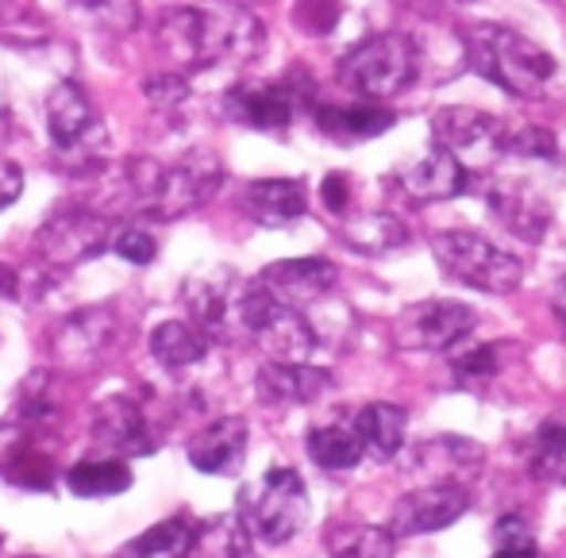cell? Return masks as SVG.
Returning a JSON list of instances; mask_svg holds the SVG:
<instances>
[{
	"mask_svg": "<svg viewBox=\"0 0 566 558\" xmlns=\"http://www.w3.org/2000/svg\"><path fill=\"white\" fill-rule=\"evenodd\" d=\"M158 43L166 59L186 70L239 66L262 51L266 28L239 0H205V4L166 12L158 23Z\"/></svg>",
	"mask_w": 566,
	"mask_h": 558,
	"instance_id": "1",
	"label": "cell"
},
{
	"mask_svg": "<svg viewBox=\"0 0 566 558\" xmlns=\"http://www.w3.org/2000/svg\"><path fill=\"white\" fill-rule=\"evenodd\" d=\"M127 178L139 197V209H147L158 220H181L217 197L224 166L212 150H186L174 162L139 155L127 166Z\"/></svg>",
	"mask_w": 566,
	"mask_h": 558,
	"instance_id": "2",
	"label": "cell"
},
{
	"mask_svg": "<svg viewBox=\"0 0 566 558\" xmlns=\"http://www.w3.org/2000/svg\"><path fill=\"white\" fill-rule=\"evenodd\" d=\"M467 62L513 97H544L559 82V66L539 43L501 23H478L462 35Z\"/></svg>",
	"mask_w": 566,
	"mask_h": 558,
	"instance_id": "3",
	"label": "cell"
},
{
	"mask_svg": "<svg viewBox=\"0 0 566 558\" xmlns=\"http://www.w3.org/2000/svg\"><path fill=\"white\" fill-rule=\"evenodd\" d=\"M420 77V46L405 31L370 35L343 54L339 82L355 90L363 101H389L405 93Z\"/></svg>",
	"mask_w": 566,
	"mask_h": 558,
	"instance_id": "4",
	"label": "cell"
},
{
	"mask_svg": "<svg viewBox=\"0 0 566 558\" xmlns=\"http://www.w3.org/2000/svg\"><path fill=\"white\" fill-rule=\"evenodd\" d=\"M46 131L62 170H90L105 158L108 131L77 82H59L46 97Z\"/></svg>",
	"mask_w": 566,
	"mask_h": 558,
	"instance_id": "5",
	"label": "cell"
},
{
	"mask_svg": "<svg viewBox=\"0 0 566 558\" xmlns=\"http://www.w3.org/2000/svg\"><path fill=\"white\" fill-rule=\"evenodd\" d=\"M432 254L451 282L470 285L478 293H493V297L513 293L524 277V262L516 254L501 251L474 231H443V235H436Z\"/></svg>",
	"mask_w": 566,
	"mask_h": 558,
	"instance_id": "6",
	"label": "cell"
},
{
	"mask_svg": "<svg viewBox=\"0 0 566 558\" xmlns=\"http://www.w3.org/2000/svg\"><path fill=\"white\" fill-rule=\"evenodd\" d=\"M243 520L251 536H259L262 544H290L308 520V493L297 470H266L262 482L243 493Z\"/></svg>",
	"mask_w": 566,
	"mask_h": 558,
	"instance_id": "7",
	"label": "cell"
},
{
	"mask_svg": "<svg viewBox=\"0 0 566 558\" xmlns=\"http://www.w3.org/2000/svg\"><path fill=\"white\" fill-rule=\"evenodd\" d=\"M432 135H436V147L451 150L470 173H482L497 162L501 155H509V127L505 119L490 116L482 108H440L432 116Z\"/></svg>",
	"mask_w": 566,
	"mask_h": 558,
	"instance_id": "8",
	"label": "cell"
},
{
	"mask_svg": "<svg viewBox=\"0 0 566 558\" xmlns=\"http://www.w3.org/2000/svg\"><path fill=\"white\" fill-rule=\"evenodd\" d=\"M243 289L239 274L231 266H212L201 274H189V282L181 285V297L193 316V324L201 331H209L212 339H228L235 328H243Z\"/></svg>",
	"mask_w": 566,
	"mask_h": 558,
	"instance_id": "9",
	"label": "cell"
},
{
	"mask_svg": "<svg viewBox=\"0 0 566 558\" xmlns=\"http://www.w3.org/2000/svg\"><path fill=\"white\" fill-rule=\"evenodd\" d=\"M108 246H113V228H108V220L85 209L59 212V217L46 220L35 235L39 259L51 262V266H82V262L97 259Z\"/></svg>",
	"mask_w": 566,
	"mask_h": 558,
	"instance_id": "10",
	"label": "cell"
},
{
	"mask_svg": "<svg viewBox=\"0 0 566 558\" xmlns=\"http://www.w3.org/2000/svg\"><path fill=\"white\" fill-rule=\"evenodd\" d=\"M474 308H467L462 301H420L397 316L394 339L397 347L409 350H448L462 335L474 331Z\"/></svg>",
	"mask_w": 566,
	"mask_h": 558,
	"instance_id": "11",
	"label": "cell"
},
{
	"mask_svg": "<svg viewBox=\"0 0 566 558\" xmlns=\"http://www.w3.org/2000/svg\"><path fill=\"white\" fill-rule=\"evenodd\" d=\"M116 343H119V320L105 305H93L77 316H66L59 324V331L51 335L54 358L62 366H70V370H85V366L101 362L105 355H113Z\"/></svg>",
	"mask_w": 566,
	"mask_h": 558,
	"instance_id": "12",
	"label": "cell"
},
{
	"mask_svg": "<svg viewBox=\"0 0 566 558\" xmlns=\"http://www.w3.org/2000/svg\"><path fill=\"white\" fill-rule=\"evenodd\" d=\"M470 508L467 485H420V489L405 493L394 505V536H428V531H443L459 520Z\"/></svg>",
	"mask_w": 566,
	"mask_h": 558,
	"instance_id": "13",
	"label": "cell"
},
{
	"mask_svg": "<svg viewBox=\"0 0 566 558\" xmlns=\"http://www.w3.org/2000/svg\"><path fill=\"white\" fill-rule=\"evenodd\" d=\"M485 204H490L493 220L505 223L513 235L521 239H544L547 223H552V204L539 193L532 181L521 178H493L490 189H485Z\"/></svg>",
	"mask_w": 566,
	"mask_h": 558,
	"instance_id": "14",
	"label": "cell"
},
{
	"mask_svg": "<svg viewBox=\"0 0 566 558\" xmlns=\"http://www.w3.org/2000/svg\"><path fill=\"white\" fill-rule=\"evenodd\" d=\"M339 270L328 259H290V262H274V266L262 270L259 282L274 293L282 305L290 308H313L336 289Z\"/></svg>",
	"mask_w": 566,
	"mask_h": 558,
	"instance_id": "15",
	"label": "cell"
},
{
	"mask_svg": "<svg viewBox=\"0 0 566 558\" xmlns=\"http://www.w3.org/2000/svg\"><path fill=\"white\" fill-rule=\"evenodd\" d=\"M93 443L105 446L113 454H147L150 446V428L143 420V409L127 397H105L90 417Z\"/></svg>",
	"mask_w": 566,
	"mask_h": 558,
	"instance_id": "16",
	"label": "cell"
},
{
	"mask_svg": "<svg viewBox=\"0 0 566 558\" xmlns=\"http://www.w3.org/2000/svg\"><path fill=\"white\" fill-rule=\"evenodd\" d=\"M247 420L239 417H224V420H212L209 428L189 440V462L193 470L201 474H217V477H231L243 470L247 459Z\"/></svg>",
	"mask_w": 566,
	"mask_h": 558,
	"instance_id": "17",
	"label": "cell"
},
{
	"mask_svg": "<svg viewBox=\"0 0 566 558\" xmlns=\"http://www.w3.org/2000/svg\"><path fill=\"white\" fill-rule=\"evenodd\" d=\"M470 178H474V173H470L467 166L451 155V150L436 147L432 155H424L420 162L405 166L397 181H401L405 197L428 204V201H451V197L467 193Z\"/></svg>",
	"mask_w": 566,
	"mask_h": 558,
	"instance_id": "18",
	"label": "cell"
},
{
	"mask_svg": "<svg viewBox=\"0 0 566 558\" xmlns=\"http://www.w3.org/2000/svg\"><path fill=\"white\" fill-rule=\"evenodd\" d=\"M224 112L251 131H290L293 124V90L290 85H239L228 93Z\"/></svg>",
	"mask_w": 566,
	"mask_h": 558,
	"instance_id": "19",
	"label": "cell"
},
{
	"mask_svg": "<svg viewBox=\"0 0 566 558\" xmlns=\"http://www.w3.org/2000/svg\"><path fill=\"white\" fill-rule=\"evenodd\" d=\"M482 446L470 443V440H459V435H443V440H432V443H420L412 451V474L417 477H428V485H440V482H451V485H467L470 477H478L482 470Z\"/></svg>",
	"mask_w": 566,
	"mask_h": 558,
	"instance_id": "20",
	"label": "cell"
},
{
	"mask_svg": "<svg viewBox=\"0 0 566 558\" xmlns=\"http://www.w3.org/2000/svg\"><path fill=\"white\" fill-rule=\"evenodd\" d=\"M243 212L262 228H285V223L301 220L308 209V193L297 178H259L243 189L239 197Z\"/></svg>",
	"mask_w": 566,
	"mask_h": 558,
	"instance_id": "21",
	"label": "cell"
},
{
	"mask_svg": "<svg viewBox=\"0 0 566 558\" xmlns=\"http://www.w3.org/2000/svg\"><path fill=\"white\" fill-rule=\"evenodd\" d=\"M254 339L262 343V350L270 355V362H305L308 355L316 350V328L308 324V316L301 308L282 305L259 331Z\"/></svg>",
	"mask_w": 566,
	"mask_h": 558,
	"instance_id": "22",
	"label": "cell"
},
{
	"mask_svg": "<svg viewBox=\"0 0 566 558\" xmlns=\"http://www.w3.org/2000/svg\"><path fill=\"white\" fill-rule=\"evenodd\" d=\"M328 386V370L305 362H266L259 370V393L266 397V404H308Z\"/></svg>",
	"mask_w": 566,
	"mask_h": 558,
	"instance_id": "23",
	"label": "cell"
},
{
	"mask_svg": "<svg viewBox=\"0 0 566 558\" xmlns=\"http://www.w3.org/2000/svg\"><path fill=\"white\" fill-rule=\"evenodd\" d=\"M313 116H316V127L339 143H358V139H374V135H386L397 119L394 112L378 108V105H350V108L316 105Z\"/></svg>",
	"mask_w": 566,
	"mask_h": 558,
	"instance_id": "24",
	"label": "cell"
},
{
	"mask_svg": "<svg viewBox=\"0 0 566 558\" xmlns=\"http://www.w3.org/2000/svg\"><path fill=\"white\" fill-rule=\"evenodd\" d=\"M212 335L201 331L189 320H166L150 331V355L166 366V370H186V366H197L205 355H209Z\"/></svg>",
	"mask_w": 566,
	"mask_h": 558,
	"instance_id": "25",
	"label": "cell"
},
{
	"mask_svg": "<svg viewBox=\"0 0 566 558\" xmlns=\"http://www.w3.org/2000/svg\"><path fill=\"white\" fill-rule=\"evenodd\" d=\"M355 428H358V435H363L366 454H374V459H394V454L405 446L409 412H405L401 404L374 401L355 417Z\"/></svg>",
	"mask_w": 566,
	"mask_h": 558,
	"instance_id": "26",
	"label": "cell"
},
{
	"mask_svg": "<svg viewBox=\"0 0 566 558\" xmlns=\"http://www.w3.org/2000/svg\"><path fill=\"white\" fill-rule=\"evenodd\" d=\"M193 544H197V524H189L186 516H170V520L135 536L119 551V558H193Z\"/></svg>",
	"mask_w": 566,
	"mask_h": 558,
	"instance_id": "27",
	"label": "cell"
},
{
	"mask_svg": "<svg viewBox=\"0 0 566 558\" xmlns=\"http://www.w3.org/2000/svg\"><path fill=\"white\" fill-rule=\"evenodd\" d=\"M135 482L132 466L119 459H93V462H77V466H70L66 474V485L70 493H77V497H90V501H101V497H119V493H127Z\"/></svg>",
	"mask_w": 566,
	"mask_h": 558,
	"instance_id": "28",
	"label": "cell"
},
{
	"mask_svg": "<svg viewBox=\"0 0 566 558\" xmlns=\"http://www.w3.org/2000/svg\"><path fill=\"white\" fill-rule=\"evenodd\" d=\"M394 528H374V524L339 520L328 528V555L332 558H394Z\"/></svg>",
	"mask_w": 566,
	"mask_h": 558,
	"instance_id": "29",
	"label": "cell"
},
{
	"mask_svg": "<svg viewBox=\"0 0 566 558\" xmlns=\"http://www.w3.org/2000/svg\"><path fill=\"white\" fill-rule=\"evenodd\" d=\"M366 454L363 435L355 424H324L308 432V459L324 470H350Z\"/></svg>",
	"mask_w": 566,
	"mask_h": 558,
	"instance_id": "30",
	"label": "cell"
},
{
	"mask_svg": "<svg viewBox=\"0 0 566 558\" xmlns=\"http://www.w3.org/2000/svg\"><path fill=\"white\" fill-rule=\"evenodd\" d=\"M343 239L363 254H389V251H397V246L409 243V228H405L397 217L370 212V217L343 223Z\"/></svg>",
	"mask_w": 566,
	"mask_h": 558,
	"instance_id": "31",
	"label": "cell"
},
{
	"mask_svg": "<svg viewBox=\"0 0 566 558\" xmlns=\"http://www.w3.org/2000/svg\"><path fill=\"white\" fill-rule=\"evenodd\" d=\"M247 531L251 528L243 516H212V520L197 524L193 558H251Z\"/></svg>",
	"mask_w": 566,
	"mask_h": 558,
	"instance_id": "32",
	"label": "cell"
},
{
	"mask_svg": "<svg viewBox=\"0 0 566 558\" xmlns=\"http://www.w3.org/2000/svg\"><path fill=\"white\" fill-rule=\"evenodd\" d=\"M528 470L536 477L566 489V428L559 424H544L536 435V446L528 454Z\"/></svg>",
	"mask_w": 566,
	"mask_h": 558,
	"instance_id": "33",
	"label": "cell"
},
{
	"mask_svg": "<svg viewBox=\"0 0 566 558\" xmlns=\"http://www.w3.org/2000/svg\"><path fill=\"white\" fill-rule=\"evenodd\" d=\"M451 370L462 386H482V381H490L493 373H497V347L474 343V347L459 350V355L451 358Z\"/></svg>",
	"mask_w": 566,
	"mask_h": 558,
	"instance_id": "34",
	"label": "cell"
},
{
	"mask_svg": "<svg viewBox=\"0 0 566 558\" xmlns=\"http://www.w3.org/2000/svg\"><path fill=\"white\" fill-rule=\"evenodd\" d=\"M339 0H297L293 4V23H297L305 35H328L339 23Z\"/></svg>",
	"mask_w": 566,
	"mask_h": 558,
	"instance_id": "35",
	"label": "cell"
},
{
	"mask_svg": "<svg viewBox=\"0 0 566 558\" xmlns=\"http://www.w3.org/2000/svg\"><path fill=\"white\" fill-rule=\"evenodd\" d=\"M493 544H497V551L536 558V536H532V528H528L524 516H501L497 528H493Z\"/></svg>",
	"mask_w": 566,
	"mask_h": 558,
	"instance_id": "36",
	"label": "cell"
},
{
	"mask_svg": "<svg viewBox=\"0 0 566 558\" xmlns=\"http://www.w3.org/2000/svg\"><path fill=\"white\" fill-rule=\"evenodd\" d=\"M143 97L158 108H178L189 101V82L181 74H155L143 82Z\"/></svg>",
	"mask_w": 566,
	"mask_h": 558,
	"instance_id": "37",
	"label": "cell"
},
{
	"mask_svg": "<svg viewBox=\"0 0 566 558\" xmlns=\"http://www.w3.org/2000/svg\"><path fill=\"white\" fill-rule=\"evenodd\" d=\"M108 251H116L119 259L135 262V266H147V262H155L158 243H155V235H150L147 228H124L113 239V246H108Z\"/></svg>",
	"mask_w": 566,
	"mask_h": 558,
	"instance_id": "38",
	"label": "cell"
},
{
	"mask_svg": "<svg viewBox=\"0 0 566 558\" xmlns=\"http://www.w3.org/2000/svg\"><path fill=\"white\" fill-rule=\"evenodd\" d=\"M509 155H516V158H544V162H552L559 150H555V139L547 131H539V127H524V131L509 135Z\"/></svg>",
	"mask_w": 566,
	"mask_h": 558,
	"instance_id": "39",
	"label": "cell"
},
{
	"mask_svg": "<svg viewBox=\"0 0 566 558\" xmlns=\"http://www.w3.org/2000/svg\"><path fill=\"white\" fill-rule=\"evenodd\" d=\"M321 197H324V204H328V212L343 217V212H347V204H350V178H347V173H328V178H324V186H321Z\"/></svg>",
	"mask_w": 566,
	"mask_h": 558,
	"instance_id": "40",
	"label": "cell"
},
{
	"mask_svg": "<svg viewBox=\"0 0 566 558\" xmlns=\"http://www.w3.org/2000/svg\"><path fill=\"white\" fill-rule=\"evenodd\" d=\"M23 193V170L8 158H0V209H8L12 201H20Z\"/></svg>",
	"mask_w": 566,
	"mask_h": 558,
	"instance_id": "41",
	"label": "cell"
},
{
	"mask_svg": "<svg viewBox=\"0 0 566 558\" xmlns=\"http://www.w3.org/2000/svg\"><path fill=\"white\" fill-rule=\"evenodd\" d=\"M552 308H555V316L563 320V328H566V277L559 285H555V297H552Z\"/></svg>",
	"mask_w": 566,
	"mask_h": 558,
	"instance_id": "42",
	"label": "cell"
},
{
	"mask_svg": "<svg viewBox=\"0 0 566 558\" xmlns=\"http://www.w3.org/2000/svg\"><path fill=\"white\" fill-rule=\"evenodd\" d=\"M8 135H12V124H8V116L0 112V155H4V147H8Z\"/></svg>",
	"mask_w": 566,
	"mask_h": 558,
	"instance_id": "43",
	"label": "cell"
},
{
	"mask_svg": "<svg viewBox=\"0 0 566 558\" xmlns=\"http://www.w3.org/2000/svg\"><path fill=\"white\" fill-rule=\"evenodd\" d=\"M493 558H532V555H513V551H497Z\"/></svg>",
	"mask_w": 566,
	"mask_h": 558,
	"instance_id": "44",
	"label": "cell"
},
{
	"mask_svg": "<svg viewBox=\"0 0 566 558\" xmlns=\"http://www.w3.org/2000/svg\"><path fill=\"white\" fill-rule=\"evenodd\" d=\"M77 4H90V8H101L105 0H77Z\"/></svg>",
	"mask_w": 566,
	"mask_h": 558,
	"instance_id": "45",
	"label": "cell"
},
{
	"mask_svg": "<svg viewBox=\"0 0 566 558\" xmlns=\"http://www.w3.org/2000/svg\"><path fill=\"white\" fill-rule=\"evenodd\" d=\"M23 558H39V555H23Z\"/></svg>",
	"mask_w": 566,
	"mask_h": 558,
	"instance_id": "46",
	"label": "cell"
},
{
	"mask_svg": "<svg viewBox=\"0 0 566 558\" xmlns=\"http://www.w3.org/2000/svg\"><path fill=\"white\" fill-rule=\"evenodd\" d=\"M0 547H4V536H0Z\"/></svg>",
	"mask_w": 566,
	"mask_h": 558,
	"instance_id": "47",
	"label": "cell"
},
{
	"mask_svg": "<svg viewBox=\"0 0 566 558\" xmlns=\"http://www.w3.org/2000/svg\"><path fill=\"white\" fill-rule=\"evenodd\" d=\"M563 155H566V150H563Z\"/></svg>",
	"mask_w": 566,
	"mask_h": 558,
	"instance_id": "48",
	"label": "cell"
}]
</instances>
